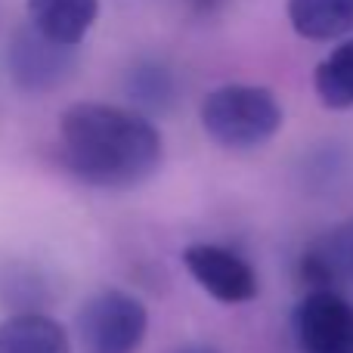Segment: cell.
Returning a JSON list of instances; mask_svg holds the SVG:
<instances>
[{
  "instance_id": "8fae6325",
  "label": "cell",
  "mask_w": 353,
  "mask_h": 353,
  "mask_svg": "<svg viewBox=\"0 0 353 353\" xmlns=\"http://www.w3.org/2000/svg\"><path fill=\"white\" fill-rule=\"evenodd\" d=\"M313 87L325 109H353V37L341 41L313 72Z\"/></svg>"
},
{
  "instance_id": "5bb4252c",
  "label": "cell",
  "mask_w": 353,
  "mask_h": 353,
  "mask_svg": "<svg viewBox=\"0 0 353 353\" xmlns=\"http://www.w3.org/2000/svg\"><path fill=\"white\" fill-rule=\"evenodd\" d=\"M174 353H220L217 347H208V344H183Z\"/></svg>"
},
{
  "instance_id": "277c9868",
  "label": "cell",
  "mask_w": 353,
  "mask_h": 353,
  "mask_svg": "<svg viewBox=\"0 0 353 353\" xmlns=\"http://www.w3.org/2000/svg\"><path fill=\"white\" fill-rule=\"evenodd\" d=\"M6 62H10V78L19 90L47 93L72 78L78 65V47L53 41L28 22L12 34Z\"/></svg>"
},
{
  "instance_id": "52a82bcc",
  "label": "cell",
  "mask_w": 353,
  "mask_h": 353,
  "mask_svg": "<svg viewBox=\"0 0 353 353\" xmlns=\"http://www.w3.org/2000/svg\"><path fill=\"white\" fill-rule=\"evenodd\" d=\"M0 353H72V341L50 313L22 310L0 323Z\"/></svg>"
},
{
  "instance_id": "8992f818",
  "label": "cell",
  "mask_w": 353,
  "mask_h": 353,
  "mask_svg": "<svg viewBox=\"0 0 353 353\" xmlns=\"http://www.w3.org/2000/svg\"><path fill=\"white\" fill-rule=\"evenodd\" d=\"M186 273L220 304H248L257 298V273L242 254L211 242L183 248Z\"/></svg>"
},
{
  "instance_id": "5b68a950",
  "label": "cell",
  "mask_w": 353,
  "mask_h": 353,
  "mask_svg": "<svg viewBox=\"0 0 353 353\" xmlns=\"http://www.w3.org/2000/svg\"><path fill=\"white\" fill-rule=\"evenodd\" d=\"M301 353H353V304L338 288H310L292 316Z\"/></svg>"
},
{
  "instance_id": "ba28073f",
  "label": "cell",
  "mask_w": 353,
  "mask_h": 353,
  "mask_svg": "<svg viewBox=\"0 0 353 353\" xmlns=\"http://www.w3.org/2000/svg\"><path fill=\"white\" fill-rule=\"evenodd\" d=\"M301 276L313 288H335L338 282H353V217L304 251Z\"/></svg>"
},
{
  "instance_id": "7a4b0ae2",
  "label": "cell",
  "mask_w": 353,
  "mask_h": 353,
  "mask_svg": "<svg viewBox=\"0 0 353 353\" xmlns=\"http://www.w3.org/2000/svg\"><path fill=\"white\" fill-rule=\"evenodd\" d=\"M201 128L217 146L248 152L270 143L282 128V105L257 84H223L201 99Z\"/></svg>"
},
{
  "instance_id": "9c48e42d",
  "label": "cell",
  "mask_w": 353,
  "mask_h": 353,
  "mask_svg": "<svg viewBox=\"0 0 353 353\" xmlns=\"http://www.w3.org/2000/svg\"><path fill=\"white\" fill-rule=\"evenodd\" d=\"M99 0H28V19L47 37L78 47L97 25Z\"/></svg>"
},
{
  "instance_id": "30bf717a",
  "label": "cell",
  "mask_w": 353,
  "mask_h": 353,
  "mask_svg": "<svg viewBox=\"0 0 353 353\" xmlns=\"http://www.w3.org/2000/svg\"><path fill=\"white\" fill-rule=\"evenodd\" d=\"M285 10L304 41H341L353 31V0H288Z\"/></svg>"
},
{
  "instance_id": "3957f363",
  "label": "cell",
  "mask_w": 353,
  "mask_h": 353,
  "mask_svg": "<svg viewBox=\"0 0 353 353\" xmlns=\"http://www.w3.org/2000/svg\"><path fill=\"white\" fill-rule=\"evenodd\" d=\"M149 332V307L124 288H103L78 310L81 353H137Z\"/></svg>"
},
{
  "instance_id": "7c38bea8",
  "label": "cell",
  "mask_w": 353,
  "mask_h": 353,
  "mask_svg": "<svg viewBox=\"0 0 353 353\" xmlns=\"http://www.w3.org/2000/svg\"><path fill=\"white\" fill-rule=\"evenodd\" d=\"M128 93L140 109L165 112L174 103V78L165 65L159 62H140L134 72L128 74Z\"/></svg>"
},
{
  "instance_id": "6da1fadb",
  "label": "cell",
  "mask_w": 353,
  "mask_h": 353,
  "mask_svg": "<svg viewBox=\"0 0 353 353\" xmlns=\"http://www.w3.org/2000/svg\"><path fill=\"white\" fill-rule=\"evenodd\" d=\"M165 146L143 112L74 103L59 115V161L93 189H134L159 171Z\"/></svg>"
},
{
  "instance_id": "4fadbf2b",
  "label": "cell",
  "mask_w": 353,
  "mask_h": 353,
  "mask_svg": "<svg viewBox=\"0 0 353 353\" xmlns=\"http://www.w3.org/2000/svg\"><path fill=\"white\" fill-rule=\"evenodd\" d=\"M189 10L199 12V16H211V12H217L220 6L226 3V0H186Z\"/></svg>"
}]
</instances>
